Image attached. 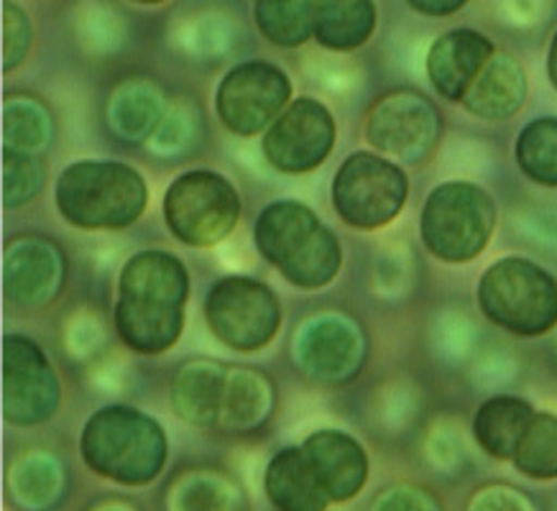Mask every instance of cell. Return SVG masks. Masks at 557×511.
<instances>
[{"instance_id":"obj_9","label":"cell","mask_w":557,"mask_h":511,"mask_svg":"<svg viewBox=\"0 0 557 511\" xmlns=\"http://www.w3.org/2000/svg\"><path fill=\"white\" fill-rule=\"evenodd\" d=\"M210 331L233 350L269 346L282 325V310L267 284L248 276H228L210 289L205 304Z\"/></svg>"},{"instance_id":"obj_36","label":"cell","mask_w":557,"mask_h":511,"mask_svg":"<svg viewBox=\"0 0 557 511\" xmlns=\"http://www.w3.org/2000/svg\"><path fill=\"white\" fill-rule=\"evenodd\" d=\"M134 3H141V5H161V3H166V0H134Z\"/></svg>"},{"instance_id":"obj_6","label":"cell","mask_w":557,"mask_h":511,"mask_svg":"<svg viewBox=\"0 0 557 511\" xmlns=\"http://www.w3.org/2000/svg\"><path fill=\"white\" fill-rule=\"evenodd\" d=\"M496 225V208L481 187L468 182L440 185L422 210V240L432 256L463 264L486 248Z\"/></svg>"},{"instance_id":"obj_17","label":"cell","mask_w":557,"mask_h":511,"mask_svg":"<svg viewBox=\"0 0 557 511\" xmlns=\"http://www.w3.org/2000/svg\"><path fill=\"white\" fill-rule=\"evenodd\" d=\"M302 452L330 499L346 501L363 486L366 452L354 437L322 429L305 443Z\"/></svg>"},{"instance_id":"obj_5","label":"cell","mask_w":557,"mask_h":511,"mask_svg":"<svg viewBox=\"0 0 557 511\" xmlns=\"http://www.w3.org/2000/svg\"><path fill=\"white\" fill-rule=\"evenodd\" d=\"M479 304L494 325L534 338L557 325V282L532 261L511 256L483 274Z\"/></svg>"},{"instance_id":"obj_8","label":"cell","mask_w":557,"mask_h":511,"mask_svg":"<svg viewBox=\"0 0 557 511\" xmlns=\"http://www.w3.org/2000/svg\"><path fill=\"white\" fill-rule=\"evenodd\" d=\"M409 182L397 164L369 151L350 153L333 182V204L348 225L376 230L392 223L407 202Z\"/></svg>"},{"instance_id":"obj_20","label":"cell","mask_w":557,"mask_h":511,"mask_svg":"<svg viewBox=\"0 0 557 511\" xmlns=\"http://www.w3.org/2000/svg\"><path fill=\"white\" fill-rule=\"evenodd\" d=\"M223 369L210 361H189L177 371L172 386V404L182 420L193 425H212L220 420L225 391Z\"/></svg>"},{"instance_id":"obj_28","label":"cell","mask_w":557,"mask_h":511,"mask_svg":"<svg viewBox=\"0 0 557 511\" xmlns=\"http://www.w3.org/2000/svg\"><path fill=\"white\" fill-rule=\"evenodd\" d=\"M47 115L34 100L13 98L5 105V144L16 151H36L49 138Z\"/></svg>"},{"instance_id":"obj_27","label":"cell","mask_w":557,"mask_h":511,"mask_svg":"<svg viewBox=\"0 0 557 511\" xmlns=\"http://www.w3.org/2000/svg\"><path fill=\"white\" fill-rule=\"evenodd\" d=\"M517 469L530 478H557V417L534 414L515 452Z\"/></svg>"},{"instance_id":"obj_23","label":"cell","mask_w":557,"mask_h":511,"mask_svg":"<svg viewBox=\"0 0 557 511\" xmlns=\"http://www.w3.org/2000/svg\"><path fill=\"white\" fill-rule=\"evenodd\" d=\"M253 21L274 47H302L314 36V0H253Z\"/></svg>"},{"instance_id":"obj_10","label":"cell","mask_w":557,"mask_h":511,"mask_svg":"<svg viewBox=\"0 0 557 511\" xmlns=\"http://www.w3.org/2000/svg\"><path fill=\"white\" fill-rule=\"evenodd\" d=\"M292 98V83L276 64H236L218 87V115L238 136H256L284 113Z\"/></svg>"},{"instance_id":"obj_24","label":"cell","mask_w":557,"mask_h":511,"mask_svg":"<svg viewBox=\"0 0 557 511\" xmlns=\"http://www.w3.org/2000/svg\"><path fill=\"white\" fill-rule=\"evenodd\" d=\"M271 404V386L267 378L256 371L236 369L225 378L223 404H220V420L225 427L244 429L253 427L263 420Z\"/></svg>"},{"instance_id":"obj_22","label":"cell","mask_w":557,"mask_h":511,"mask_svg":"<svg viewBox=\"0 0 557 511\" xmlns=\"http://www.w3.org/2000/svg\"><path fill=\"white\" fill-rule=\"evenodd\" d=\"M534 417L532 407L519 397H494L475 412L473 433L481 448L498 460L515 458Z\"/></svg>"},{"instance_id":"obj_2","label":"cell","mask_w":557,"mask_h":511,"mask_svg":"<svg viewBox=\"0 0 557 511\" xmlns=\"http://www.w3.org/2000/svg\"><path fill=\"white\" fill-rule=\"evenodd\" d=\"M256 246L269 264L302 289L325 287L338 276L343 253L338 238L302 202L269 204L256 223Z\"/></svg>"},{"instance_id":"obj_26","label":"cell","mask_w":557,"mask_h":511,"mask_svg":"<svg viewBox=\"0 0 557 511\" xmlns=\"http://www.w3.org/2000/svg\"><path fill=\"white\" fill-rule=\"evenodd\" d=\"M161 98L151 85L131 83L121 87L110 105V121L123 138H144L157 128Z\"/></svg>"},{"instance_id":"obj_18","label":"cell","mask_w":557,"mask_h":511,"mask_svg":"<svg viewBox=\"0 0 557 511\" xmlns=\"http://www.w3.org/2000/svg\"><path fill=\"white\" fill-rule=\"evenodd\" d=\"M524 98L527 77L522 64L515 57L496 51L460 102L468 113L479 115V119L502 121L515 115L522 108Z\"/></svg>"},{"instance_id":"obj_21","label":"cell","mask_w":557,"mask_h":511,"mask_svg":"<svg viewBox=\"0 0 557 511\" xmlns=\"http://www.w3.org/2000/svg\"><path fill=\"white\" fill-rule=\"evenodd\" d=\"M267 488L271 501L282 511H322L325 488L320 486L305 452L287 448L271 460L267 471Z\"/></svg>"},{"instance_id":"obj_33","label":"cell","mask_w":557,"mask_h":511,"mask_svg":"<svg viewBox=\"0 0 557 511\" xmlns=\"http://www.w3.org/2000/svg\"><path fill=\"white\" fill-rule=\"evenodd\" d=\"M471 511H527L522 499H517L511 491H502V488H491L473 503Z\"/></svg>"},{"instance_id":"obj_12","label":"cell","mask_w":557,"mask_h":511,"mask_svg":"<svg viewBox=\"0 0 557 511\" xmlns=\"http://www.w3.org/2000/svg\"><path fill=\"white\" fill-rule=\"evenodd\" d=\"M440 130V115L435 105L417 92H388L371 108L366 123V138L381 153L399 157L405 162H420L435 149Z\"/></svg>"},{"instance_id":"obj_35","label":"cell","mask_w":557,"mask_h":511,"mask_svg":"<svg viewBox=\"0 0 557 511\" xmlns=\"http://www.w3.org/2000/svg\"><path fill=\"white\" fill-rule=\"evenodd\" d=\"M547 75H549V83L557 90V32L553 36V43H549V54H547Z\"/></svg>"},{"instance_id":"obj_11","label":"cell","mask_w":557,"mask_h":511,"mask_svg":"<svg viewBox=\"0 0 557 511\" xmlns=\"http://www.w3.org/2000/svg\"><path fill=\"white\" fill-rule=\"evenodd\" d=\"M335 121L322 102L297 98L271 123L263 136L269 164L284 174L318 170L333 151Z\"/></svg>"},{"instance_id":"obj_3","label":"cell","mask_w":557,"mask_h":511,"mask_svg":"<svg viewBox=\"0 0 557 511\" xmlns=\"http://www.w3.org/2000/svg\"><path fill=\"white\" fill-rule=\"evenodd\" d=\"M146 182L121 162H77L57 182V208L85 230L128 228L144 215Z\"/></svg>"},{"instance_id":"obj_13","label":"cell","mask_w":557,"mask_h":511,"mask_svg":"<svg viewBox=\"0 0 557 511\" xmlns=\"http://www.w3.org/2000/svg\"><path fill=\"white\" fill-rule=\"evenodd\" d=\"M5 417L13 425H39L60 404V382L41 348L24 335H9L3 346Z\"/></svg>"},{"instance_id":"obj_32","label":"cell","mask_w":557,"mask_h":511,"mask_svg":"<svg viewBox=\"0 0 557 511\" xmlns=\"http://www.w3.org/2000/svg\"><path fill=\"white\" fill-rule=\"evenodd\" d=\"M376 511H440L432 496L414 488H397L379 503Z\"/></svg>"},{"instance_id":"obj_31","label":"cell","mask_w":557,"mask_h":511,"mask_svg":"<svg viewBox=\"0 0 557 511\" xmlns=\"http://www.w3.org/2000/svg\"><path fill=\"white\" fill-rule=\"evenodd\" d=\"M32 47V21L16 3H5L3 9V70L13 72L26 60Z\"/></svg>"},{"instance_id":"obj_16","label":"cell","mask_w":557,"mask_h":511,"mask_svg":"<svg viewBox=\"0 0 557 511\" xmlns=\"http://www.w3.org/2000/svg\"><path fill=\"white\" fill-rule=\"evenodd\" d=\"M64 264L54 246L39 238H21L5 259V289L18 304H44L57 295Z\"/></svg>"},{"instance_id":"obj_25","label":"cell","mask_w":557,"mask_h":511,"mask_svg":"<svg viewBox=\"0 0 557 511\" xmlns=\"http://www.w3.org/2000/svg\"><path fill=\"white\" fill-rule=\"evenodd\" d=\"M517 162L527 177L557 187V119L532 121L517 141Z\"/></svg>"},{"instance_id":"obj_1","label":"cell","mask_w":557,"mask_h":511,"mask_svg":"<svg viewBox=\"0 0 557 511\" xmlns=\"http://www.w3.org/2000/svg\"><path fill=\"white\" fill-rule=\"evenodd\" d=\"M189 276L177 256L141 251L121 272L115 331L136 353H164L185 327Z\"/></svg>"},{"instance_id":"obj_30","label":"cell","mask_w":557,"mask_h":511,"mask_svg":"<svg viewBox=\"0 0 557 511\" xmlns=\"http://www.w3.org/2000/svg\"><path fill=\"white\" fill-rule=\"evenodd\" d=\"M180 39L193 54H225L233 39V26L220 13H205V16L189 18L180 28Z\"/></svg>"},{"instance_id":"obj_19","label":"cell","mask_w":557,"mask_h":511,"mask_svg":"<svg viewBox=\"0 0 557 511\" xmlns=\"http://www.w3.org/2000/svg\"><path fill=\"white\" fill-rule=\"evenodd\" d=\"M376 32L373 0H314V39L330 51H354Z\"/></svg>"},{"instance_id":"obj_15","label":"cell","mask_w":557,"mask_h":511,"mask_svg":"<svg viewBox=\"0 0 557 511\" xmlns=\"http://www.w3.org/2000/svg\"><path fill=\"white\" fill-rule=\"evenodd\" d=\"M494 54V43L483 34L473 28H453L432 41L428 51V77L443 98L460 102Z\"/></svg>"},{"instance_id":"obj_29","label":"cell","mask_w":557,"mask_h":511,"mask_svg":"<svg viewBox=\"0 0 557 511\" xmlns=\"http://www.w3.org/2000/svg\"><path fill=\"white\" fill-rule=\"evenodd\" d=\"M5 170V204L9 208H18L36 197L44 185V164L28 151L5 149L3 157Z\"/></svg>"},{"instance_id":"obj_4","label":"cell","mask_w":557,"mask_h":511,"mask_svg":"<svg viewBox=\"0 0 557 511\" xmlns=\"http://www.w3.org/2000/svg\"><path fill=\"white\" fill-rule=\"evenodd\" d=\"M83 452L90 469L102 476L146 484L164 465L166 443L151 417L128 407H108L85 425Z\"/></svg>"},{"instance_id":"obj_7","label":"cell","mask_w":557,"mask_h":511,"mask_svg":"<svg viewBox=\"0 0 557 511\" xmlns=\"http://www.w3.org/2000/svg\"><path fill=\"white\" fill-rule=\"evenodd\" d=\"M240 215L236 187L223 174L185 172L166 189L164 221L174 238L195 248H210L228 238Z\"/></svg>"},{"instance_id":"obj_14","label":"cell","mask_w":557,"mask_h":511,"mask_svg":"<svg viewBox=\"0 0 557 511\" xmlns=\"http://www.w3.org/2000/svg\"><path fill=\"white\" fill-rule=\"evenodd\" d=\"M299 366L318 382H348L361 366V333L341 317L307 323L295 342Z\"/></svg>"},{"instance_id":"obj_34","label":"cell","mask_w":557,"mask_h":511,"mask_svg":"<svg viewBox=\"0 0 557 511\" xmlns=\"http://www.w3.org/2000/svg\"><path fill=\"white\" fill-rule=\"evenodd\" d=\"M407 3L422 16H450L463 9L468 0H407Z\"/></svg>"}]
</instances>
